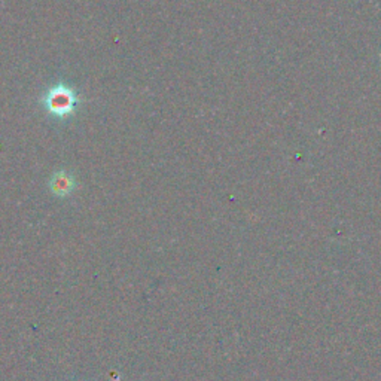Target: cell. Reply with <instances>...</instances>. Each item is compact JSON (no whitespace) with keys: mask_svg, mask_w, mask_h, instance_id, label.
I'll return each mask as SVG.
<instances>
[{"mask_svg":"<svg viewBox=\"0 0 381 381\" xmlns=\"http://www.w3.org/2000/svg\"><path fill=\"white\" fill-rule=\"evenodd\" d=\"M48 189L54 197L69 198L77 189V179L69 170H57L48 179Z\"/></svg>","mask_w":381,"mask_h":381,"instance_id":"2","label":"cell"},{"mask_svg":"<svg viewBox=\"0 0 381 381\" xmlns=\"http://www.w3.org/2000/svg\"><path fill=\"white\" fill-rule=\"evenodd\" d=\"M82 103L80 93L64 81L55 82L39 97V105L51 119L67 122L75 118L77 109Z\"/></svg>","mask_w":381,"mask_h":381,"instance_id":"1","label":"cell"}]
</instances>
